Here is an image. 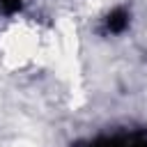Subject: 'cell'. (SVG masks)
<instances>
[{
	"mask_svg": "<svg viewBox=\"0 0 147 147\" xmlns=\"http://www.w3.org/2000/svg\"><path fill=\"white\" fill-rule=\"evenodd\" d=\"M90 147H147V133H131V136H113L92 142Z\"/></svg>",
	"mask_w": 147,
	"mask_h": 147,
	"instance_id": "6da1fadb",
	"label": "cell"
},
{
	"mask_svg": "<svg viewBox=\"0 0 147 147\" xmlns=\"http://www.w3.org/2000/svg\"><path fill=\"white\" fill-rule=\"evenodd\" d=\"M126 25H129V11L124 7L113 9L103 18V32H108V34H119V32L126 30Z\"/></svg>",
	"mask_w": 147,
	"mask_h": 147,
	"instance_id": "7a4b0ae2",
	"label": "cell"
},
{
	"mask_svg": "<svg viewBox=\"0 0 147 147\" xmlns=\"http://www.w3.org/2000/svg\"><path fill=\"white\" fill-rule=\"evenodd\" d=\"M21 7H23V0H0V11L5 14H16L21 11Z\"/></svg>",
	"mask_w": 147,
	"mask_h": 147,
	"instance_id": "3957f363",
	"label": "cell"
}]
</instances>
